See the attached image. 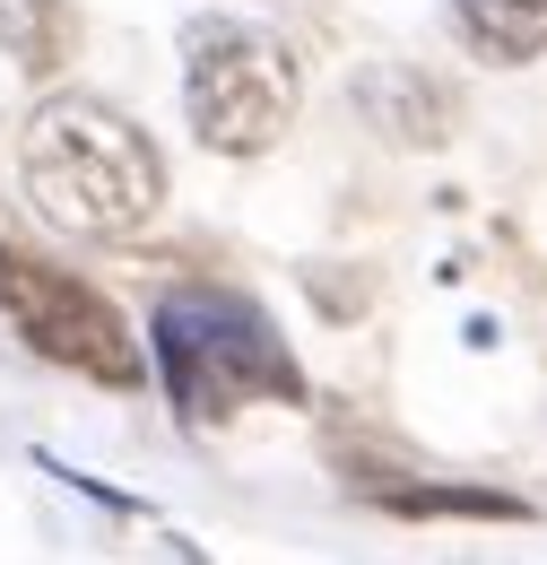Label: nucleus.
<instances>
[{"label": "nucleus", "instance_id": "nucleus-6", "mask_svg": "<svg viewBox=\"0 0 547 565\" xmlns=\"http://www.w3.org/2000/svg\"><path fill=\"white\" fill-rule=\"evenodd\" d=\"M452 18L486 62H539L547 53V0H452Z\"/></svg>", "mask_w": 547, "mask_h": 565}, {"label": "nucleus", "instance_id": "nucleus-4", "mask_svg": "<svg viewBox=\"0 0 547 565\" xmlns=\"http://www.w3.org/2000/svg\"><path fill=\"white\" fill-rule=\"evenodd\" d=\"M0 313H9V331H18L35 356H53V365L105 383V392H139V374H148L131 322H122L87 279H69V270L18 253V244H0Z\"/></svg>", "mask_w": 547, "mask_h": 565}, {"label": "nucleus", "instance_id": "nucleus-5", "mask_svg": "<svg viewBox=\"0 0 547 565\" xmlns=\"http://www.w3.org/2000/svg\"><path fill=\"white\" fill-rule=\"evenodd\" d=\"M347 96H356L365 122H383L392 140H409V148H443V140H452V96H443L426 71H409V62H374V71H356Z\"/></svg>", "mask_w": 547, "mask_h": 565}, {"label": "nucleus", "instance_id": "nucleus-7", "mask_svg": "<svg viewBox=\"0 0 547 565\" xmlns=\"http://www.w3.org/2000/svg\"><path fill=\"white\" fill-rule=\"evenodd\" d=\"M383 513H400V522H435V513H452V522H530V504L504 488H374Z\"/></svg>", "mask_w": 547, "mask_h": 565}, {"label": "nucleus", "instance_id": "nucleus-1", "mask_svg": "<svg viewBox=\"0 0 547 565\" xmlns=\"http://www.w3.org/2000/svg\"><path fill=\"white\" fill-rule=\"evenodd\" d=\"M18 183L44 226L62 235H139L165 201V157L131 114L105 96H44L26 140H18Z\"/></svg>", "mask_w": 547, "mask_h": 565}, {"label": "nucleus", "instance_id": "nucleus-2", "mask_svg": "<svg viewBox=\"0 0 547 565\" xmlns=\"http://www.w3.org/2000/svg\"><path fill=\"white\" fill-rule=\"evenodd\" d=\"M148 349L183 426H226L253 401H304V365L287 356L270 313L235 287H174L148 313Z\"/></svg>", "mask_w": 547, "mask_h": 565}, {"label": "nucleus", "instance_id": "nucleus-3", "mask_svg": "<svg viewBox=\"0 0 547 565\" xmlns=\"http://www.w3.org/2000/svg\"><path fill=\"white\" fill-rule=\"evenodd\" d=\"M183 44H192L183 114H192L201 148H217V157H261L296 122V105H304L296 53L278 35H261V26H244V18H201Z\"/></svg>", "mask_w": 547, "mask_h": 565}]
</instances>
